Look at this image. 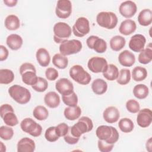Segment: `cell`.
I'll return each mask as SVG.
<instances>
[{
	"mask_svg": "<svg viewBox=\"0 0 152 152\" xmlns=\"http://www.w3.org/2000/svg\"><path fill=\"white\" fill-rule=\"evenodd\" d=\"M96 135L99 140L104 141L107 144L116 143L119 138L118 130L113 126L100 125L96 130Z\"/></svg>",
	"mask_w": 152,
	"mask_h": 152,
	"instance_id": "6da1fadb",
	"label": "cell"
},
{
	"mask_svg": "<svg viewBox=\"0 0 152 152\" xmlns=\"http://www.w3.org/2000/svg\"><path fill=\"white\" fill-rule=\"evenodd\" d=\"M93 128L92 120L87 116H82L76 124L69 127V131L74 137L80 138L83 134L91 131Z\"/></svg>",
	"mask_w": 152,
	"mask_h": 152,
	"instance_id": "7a4b0ae2",
	"label": "cell"
},
{
	"mask_svg": "<svg viewBox=\"0 0 152 152\" xmlns=\"http://www.w3.org/2000/svg\"><path fill=\"white\" fill-rule=\"evenodd\" d=\"M8 93L11 97L20 104L28 103L31 99V93L26 87L14 84L8 88Z\"/></svg>",
	"mask_w": 152,
	"mask_h": 152,
	"instance_id": "3957f363",
	"label": "cell"
},
{
	"mask_svg": "<svg viewBox=\"0 0 152 152\" xmlns=\"http://www.w3.org/2000/svg\"><path fill=\"white\" fill-rule=\"evenodd\" d=\"M19 71L24 84L32 86L36 83L38 77L36 75V68L32 64L29 62L23 64L20 67Z\"/></svg>",
	"mask_w": 152,
	"mask_h": 152,
	"instance_id": "277c9868",
	"label": "cell"
},
{
	"mask_svg": "<svg viewBox=\"0 0 152 152\" xmlns=\"http://www.w3.org/2000/svg\"><path fill=\"white\" fill-rule=\"evenodd\" d=\"M98 25L106 29L112 30L116 27L118 19L116 15L111 11H102L96 16Z\"/></svg>",
	"mask_w": 152,
	"mask_h": 152,
	"instance_id": "5b68a950",
	"label": "cell"
},
{
	"mask_svg": "<svg viewBox=\"0 0 152 152\" xmlns=\"http://www.w3.org/2000/svg\"><path fill=\"white\" fill-rule=\"evenodd\" d=\"M53 40L56 43H62L71 36L72 33L71 27L66 23H56L53 28Z\"/></svg>",
	"mask_w": 152,
	"mask_h": 152,
	"instance_id": "8992f818",
	"label": "cell"
},
{
	"mask_svg": "<svg viewBox=\"0 0 152 152\" xmlns=\"http://www.w3.org/2000/svg\"><path fill=\"white\" fill-rule=\"evenodd\" d=\"M69 74L74 81L81 85L88 84L91 80L90 74L80 65H73L69 69Z\"/></svg>",
	"mask_w": 152,
	"mask_h": 152,
	"instance_id": "52a82bcc",
	"label": "cell"
},
{
	"mask_svg": "<svg viewBox=\"0 0 152 152\" xmlns=\"http://www.w3.org/2000/svg\"><path fill=\"white\" fill-rule=\"evenodd\" d=\"M82 43L77 39H71L65 41L59 45L60 53L68 56L80 52L82 49Z\"/></svg>",
	"mask_w": 152,
	"mask_h": 152,
	"instance_id": "ba28073f",
	"label": "cell"
},
{
	"mask_svg": "<svg viewBox=\"0 0 152 152\" xmlns=\"http://www.w3.org/2000/svg\"><path fill=\"white\" fill-rule=\"evenodd\" d=\"M21 130L34 137H39L42 132V126L30 118H26L20 123Z\"/></svg>",
	"mask_w": 152,
	"mask_h": 152,
	"instance_id": "9c48e42d",
	"label": "cell"
},
{
	"mask_svg": "<svg viewBox=\"0 0 152 152\" xmlns=\"http://www.w3.org/2000/svg\"><path fill=\"white\" fill-rule=\"evenodd\" d=\"M90 30L89 21L87 18L84 17L78 18L72 27L73 34L78 37H83L85 36L90 32Z\"/></svg>",
	"mask_w": 152,
	"mask_h": 152,
	"instance_id": "30bf717a",
	"label": "cell"
},
{
	"mask_svg": "<svg viewBox=\"0 0 152 152\" xmlns=\"http://www.w3.org/2000/svg\"><path fill=\"white\" fill-rule=\"evenodd\" d=\"M107 65V60L104 58L99 56L91 58L87 63L88 69L93 73H103L106 71Z\"/></svg>",
	"mask_w": 152,
	"mask_h": 152,
	"instance_id": "8fae6325",
	"label": "cell"
},
{
	"mask_svg": "<svg viewBox=\"0 0 152 152\" xmlns=\"http://www.w3.org/2000/svg\"><path fill=\"white\" fill-rule=\"evenodd\" d=\"M88 48L99 53H104L107 49L106 42L97 36H90L86 40Z\"/></svg>",
	"mask_w": 152,
	"mask_h": 152,
	"instance_id": "7c38bea8",
	"label": "cell"
},
{
	"mask_svg": "<svg viewBox=\"0 0 152 152\" xmlns=\"http://www.w3.org/2000/svg\"><path fill=\"white\" fill-rule=\"evenodd\" d=\"M72 13V3L69 0H59L55 8L56 16L62 19L68 18Z\"/></svg>",
	"mask_w": 152,
	"mask_h": 152,
	"instance_id": "4fadbf2b",
	"label": "cell"
},
{
	"mask_svg": "<svg viewBox=\"0 0 152 152\" xmlns=\"http://www.w3.org/2000/svg\"><path fill=\"white\" fill-rule=\"evenodd\" d=\"M137 5L132 1H124L120 4L119 7L120 14L126 18L132 17L137 12Z\"/></svg>",
	"mask_w": 152,
	"mask_h": 152,
	"instance_id": "5bb4252c",
	"label": "cell"
},
{
	"mask_svg": "<svg viewBox=\"0 0 152 152\" xmlns=\"http://www.w3.org/2000/svg\"><path fill=\"white\" fill-rule=\"evenodd\" d=\"M152 122V111L148 108H144L138 111L137 123L141 128L148 127Z\"/></svg>",
	"mask_w": 152,
	"mask_h": 152,
	"instance_id": "9a60e30c",
	"label": "cell"
},
{
	"mask_svg": "<svg viewBox=\"0 0 152 152\" xmlns=\"http://www.w3.org/2000/svg\"><path fill=\"white\" fill-rule=\"evenodd\" d=\"M55 88L62 96L69 95L74 92L72 83L66 78L59 79L55 83Z\"/></svg>",
	"mask_w": 152,
	"mask_h": 152,
	"instance_id": "2e32d148",
	"label": "cell"
},
{
	"mask_svg": "<svg viewBox=\"0 0 152 152\" xmlns=\"http://www.w3.org/2000/svg\"><path fill=\"white\" fill-rule=\"evenodd\" d=\"M146 39L141 34H136L132 36L128 43L129 49L135 52H140L144 49Z\"/></svg>",
	"mask_w": 152,
	"mask_h": 152,
	"instance_id": "e0dca14e",
	"label": "cell"
},
{
	"mask_svg": "<svg viewBox=\"0 0 152 152\" xmlns=\"http://www.w3.org/2000/svg\"><path fill=\"white\" fill-rule=\"evenodd\" d=\"M120 117V112L118 108L111 106L106 107L103 113L104 120L109 124L116 122Z\"/></svg>",
	"mask_w": 152,
	"mask_h": 152,
	"instance_id": "ac0fdd59",
	"label": "cell"
},
{
	"mask_svg": "<svg viewBox=\"0 0 152 152\" xmlns=\"http://www.w3.org/2000/svg\"><path fill=\"white\" fill-rule=\"evenodd\" d=\"M18 152H33L36 148L34 141L28 137L20 140L17 145Z\"/></svg>",
	"mask_w": 152,
	"mask_h": 152,
	"instance_id": "d6986e66",
	"label": "cell"
},
{
	"mask_svg": "<svg viewBox=\"0 0 152 152\" xmlns=\"http://www.w3.org/2000/svg\"><path fill=\"white\" fill-rule=\"evenodd\" d=\"M118 61L121 65L126 67H130L135 64V56L131 51L124 50L119 53L118 56Z\"/></svg>",
	"mask_w": 152,
	"mask_h": 152,
	"instance_id": "ffe728a7",
	"label": "cell"
},
{
	"mask_svg": "<svg viewBox=\"0 0 152 152\" xmlns=\"http://www.w3.org/2000/svg\"><path fill=\"white\" fill-rule=\"evenodd\" d=\"M137 28V24L135 21L131 19H126L121 22L119 31L123 35L129 36L134 33Z\"/></svg>",
	"mask_w": 152,
	"mask_h": 152,
	"instance_id": "44dd1931",
	"label": "cell"
},
{
	"mask_svg": "<svg viewBox=\"0 0 152 152\" xmlns=\"http://www.w3.org/2000/svg\"><path fill=\"white\" fill-rule=\"evenodd\" d=\"M36 58L37 62L41 66L46 67L50 64V54L45 48H41L38 49L36 53Z\"/></svg>",
	"mask_w": 152,
	"mask_h": 152,
	"instance_id": "7402d4cb",
	"label": "cell"
},
{
	"mask_svg": "<svg viewBox=\"0 0 152 152\" xmlns=\"http://www.w3.org/2000/svg\"><path fill=\"white\" fill-rule=\"evenodd\" d=\"M44 102L48 107L54 109L59 106L61 102L60 97L55 91H49L45 95Z\"/></svg>",
	"mask_w": 152,
	"mask_h": 152,
	"instance_id": "603a6c76",
	"label": "cell"
},
{
	"mask_svg": "<svg viewBox=\"0 0 152 152\" xmlns=\"http://www.w3.org/2000/svg\"><path fill=\"white\" fill-rule=\"evenodd\" d=\"M6 43L11 50H17L21 48L23 43V40L20 35L11 34L7 37Z\"/></svg>",
	"mask_w": 152,
	"mask_h": 152,
	"instance_id": "cb8c5ba5",
	"label": "cell"
},
{
	"mask_svg": "<svg viewBox=\"0 0 152 152\" xmlns=\"http://www.w3.org/2000/svg\"><path fill=\"white\" fill-rule=\"evenodd\" d=\"M91 87L94 93L97 95H102L106 92L107 90V84L104 80L97 78L92 82Z\"/></svg>",
	"mask_w": 152,
	"mask_h": 152,
	"instance_id": "d4e9b609",
	"label": "cell"
},
{
	"mask_svg": "<svg viewBox=\"0 0 152 152\" xmlns=\"http://www.w3.org/2000/svg\"><path fill=\"white\" fill-rule=\"evenodd\" d=\"M81 114V109L80 106H68L64 109V115L65 118L69 121H75L78 119Z\"/></svg>",
	"mask_w": 152,
	"mask_h": 152,
	"instance_id": "484cf974",
	"label": "cell"
},
{
	"mask_svg": "<svg viewBox=\"0 0 152 152\" xmlns=\"http://www.w3.org/2000/svg\"><path fill=\"white\" fill-rule=\"evenodd\" d=\"M138 23L142 26H148L152 23V11L150 9H144L138 15Z\"/></svg>",
	"mask_w": 152,
	"mask_h": 152,
	"instance_id": "4316f807",
	"label": "cell"
},
{
	"mask_svg": "<svg viewBox=\"0 0 152 152\" xmlns=\"http://www.w3.org/2000/svg\"><path fill=\"white\" fill-rule=\"evenodd\" d=\"M4 25L8 30H16L19 28L20 26L19 18L14 14H10L5 18Z\"/></svg>",
	"mask_w": 152,
	"mask_h": 152,
	"instance_id": "83f0119b",
	"label": "cell"
},
{
	"mask_svg": "<svg viewBox=\"0 0 152 152\" xmlns=\"http://www.w3.org/2000/svg\"><path fill=\"white\" fill-rule=\"evenodd\" d=\"M126 40L125 39L119 35H116L111 38L109 42L110 48L112 50L115 52L121 50L125 45Z\"/></svg>",
	"mask_w": 152,
	"mask_h": 152,
	"instance_id": "f1b7e54d",
	"label": "cell"
},
{
	"mask_svg": "<svg viewBox=\"0 0 152 152\" xmlns=\"http://www.w3.org/2000/svg\"><path fill=\"white\" fill-rule=\"evenodd\" d=\"M52 64L56 68L64 69H65L68 65V59L66 56L61 53H56L52 57Z\"/></svg>",
	"mask_w": 152,
	"mask_h": 152,
	"instance_id": "f546056e",
	"label": "cell"
},
{
	"mask_svg": "<svg viewBox=\"0 0 152 152\" xmlns=\"http://www.w3.org/2000/svg\"><path fill=\"white\" fill-rule=\"evenodd\" d=\"M133 94L138 99H144L149 94V89L145 84H137L133 88Z\"/></svg>",
	"mask_w": 152,
	"mask_h": 152,
	"instance_id": "4dcf8cb0",
	"label": "cell"
},
{
	"mask_svg": "<svg viewBox=\"0 0 152 152\" xmlns=\"http://www.w3.org/2000/svg\"><path fill=\"white\" fill-rule=\"evenodd\" d=\"M118 75V68L114 64H108L106 71L103 72V76L109 81H114L116 80Z\"/></svg>",
	"mask_w": 152,
	"mask_h": 152,
	"instance_id": "1f68e13d",
	"label": "cell"
},
{
	"mask_svg": "<svg viewBox=\"0 0 152 152\" xmlns=\"http://www.w3.org/2000/svg\"><path fill=\"white\" fill-rule=\"evenodd\" d=\"M147 77V71L142 66H137L133 68L132 71V77L135 81H141L144 80Z\"/></svg>",
	"mask_w": 152,
	"mask_h": 152,
	"instance_id": "d6a6232c",
	"label": "cell"
},
{
	"mask_svg": "<svg viewBox=\"0 0 152 152\" xmlns=\"http://www.w3.org/2000/svg\"><path fill=\"white\" fill-rule=\"evenodd\" d=\"M14 80V74L13 71L9 69H0V84H8Z\"/></svg>",
	"mask_w": 152,
	"mask_h": 152,
	"instance_id": "836d02e7",
	"label": "cell"
},
{
	"mask_svg": "<svg viewBox=\"0 0 152 152\" xmlns=\"http://www.w3.org/2000/svg\"><path fill=\"white\" fill-rule=\"evenodd\" d=\"M33 115L39 121H45L49 116V112L45 106L38 105L34 108Z\"/></svg>",
	"mask_w": 152,
	"mask_h": 152,
	"instance_id": "e575fe53",
	"label": "cell"
},
{
	"mask_svg": "<svg viewBox=\"0 0 152 152\" xmlns=\"http://www.w3.org/2000/svg\"><path fill=\"white\" fill-rule=\"evenodd\" d=\"M118 127L122 132L124 133H129L134 129V124L131 119L124 118L119 120Z\"/></svg>",
	"mask_w": 152,
	"mask_h": 152,
	"instance_id": "d590c367",
	"label": "cell"
},
{
	"mask_svg": "<svg viewBox=\"0 0 152 152\" xmlns=\"http://www.w3.org/2000/svg\"><path fill=\"white\" fill-rule=\"evenodd\" d=\"M1 118L3 119L4 123L10 126H14L18 124V120L14 113V110L6 112L1 116Z\"/></svg>",
	"mask_w": 152,
	"mask_h": 152,
	"instance_id": "8d00e7d4",
	"label": "cell"
},
{
	"mask_svg": "<svg viewBox=\"0 0 152 152\" xmlns=\"http://www.w3.org/2000/svg\"><path fill=\"white\" fill-rule=\"evenodd\" d=\"M138 62L142 64H149L152 60V49L151 47L146 48L140 52L138 57Z\"/></svg>",
	"mask_w": 152,
	"mask_h": 152,
	"instance_id": "74e56055",
	"label": "cell"
},
{
	"mask_svg": "<svg viewBox=\"0 0 152 152\" xmlns=\"http://www.w3.org/2000/svg\"><path fill=\"white\" fill-rule=\"evenodd\" d=\"M131 71L126 68H123L119 72L116 82L120 85H126L128 84L131 80Z\"/></svg>",
	"mask_w": 152,
	"mask_h": 152,
	"instance_id": "f35d334b",
	"label": "cell"
},
{
	"mask_svg": "<svg viewBox=\"0 0 152 152\" xmlns=\"http://www.w3.org/2000/svg\"><path fill=\"white\" fill-rule=\"evenodd\" d=\"M62 99L64 103L68 106H75L78 104V97L74 91L69 95L62 96Z\"/></svg>",
	"mask_w": 152,
	"mask_h": 152,
	"instance_id": "ab89813d",
	"label": "cell"
},
{
	"mask_svg": "<svg viewBox=\"0 0 152 152\" xmlns=\"http://www.w3.org/2000/svg\"><path fill=\"white\" fill-rule=\"evenodd\" d=\"M32 88L37 92H43L48 87V81L43 77H38L36 83L31 86Z\"/></svg>",
	"mask_w": 152,
	"mask_h": 152,
	"instance_id": "60d3db41",
	"label": "cell"
},
{
	"mask_svg": "<svg viewBox=\"0 0 152 152\" xmlns=\"http://www.w3.org/2000/svg\"><path fill=\"white\" fill-rule=\"evenodd\" d=\"M14 135V130L11 126H1L0 128V137L4 140H10Z\"/></svg>",
	"mask_w": 152,
	"mask_h": 152,
	"instance_id": "b9f144b4",
	"label": "cell"
},
{
	"mask_svg": "<svg viewBox=\"0 0 152 152\" xmlns=\"http://www.w3.org/2000/svg\"><path fill=\"white\" fill-rule=\"evenodd\" d=\"M45 137L48 141L51 142L56 141L59 138V137L56 132L55 126L49 127L45 131Z\"/></svg>",
	"mask_w": 152,
	"mask_h": 152,
	"instance_id": "7bdbcfd3",
	"label": "cell"
},
{
	"mask_svg": "<svg viewBox=\"0 0 152 152\" xmlns=\"http://www.w3.org/2000/svg\"><path fill=\"white\" fill-rule=\"evenodd\" d=\"M127 110L132 113H137L140 110V106L138 101L134 99H129L126 102Z\"/></svg>",
	"mask_w": 152,
	"mask_h": 152,
	"instance_id": "ee69618b",
	"label": "cell"
},
{
	"mask_svg": "<svg viewBox=\"0 0 152 152\" xmlns=\"http://www.w3.org/2000/svg\"><path fill=\"white\" fill-rule=\"evenodd\" d=\"M69 126L65 123H61L55 126L56 132L59 137H64L68 132Z\"/></svg>",
	"mask_w": 152,
	"mask_h": 152,
	"instance_id": "f6af8a7d",
	"label": "cell"
},
{
	"mask_svg": "<svg viewBox=\"0 0 152 152\" xmlns=\"http://www.w3.org/2000/svg\"><path fill=\"white\" fill-rule=\"evenodd\" d=\"M97 146L99 150L101 152H109L111 151L113 148L114 144H107L104 141L99 140L97 141Z\"/></svg>",
	"mask_w": 152,
	"mask_h": 152,
	"instance_id": "bcb514c9",
	"label": "cell"
},
{
	"mask_svg": "<svg viewBox=\"0 0 152 152\" xmlns=\"http://www.w3.org/2000/svg\"><path fill=\"white\" fill-rule=\"evenodd\" d=\"M45 76L49 81H54L57 79L59 76L58 71L54 68L49 67L46 69Z\"/></svg>",
	"mask_w": 152,
	"mask_h": 152,
	"instance_id": "7dc6e473",
	"label": "cell"
},
{
	"mask_svg": "<svg viewBox=\"0 0 152 152\" xmlns=\"http://www.w3.org/2000/svg\"><path fill=\"white\" fill-rule=\"evenodd\" d=\"M64 141L68 144H70V145H74V144H77L80 138H77V137H74L71 133L70 132L68 131V132L64 137Z\"/></svg>",
	"mask_w": 152,
	"mask_h": 152,
	"instance_id": "c3c4849f",
	"label": "cell"
},
{
	"mask_svg": "<svg viewBox=\"0 0 152 152\" xmlns=\"http://www.w3.org/2000/svg\"><path fill=\"white\" fill-rule=\"evenodd\" d=\"M9 55L8 50L4 45H0V61L2 62L6 60Z\"/></svg>",
	"mask_w": 152,
	"mask_h": 152,
	"instance_id": "681fc988",
	"label": "cell"
},
{
	"mask_svg": "<svg viewBox=\"0 0 152 152\" xmlns=\"http://www.w3.org/2000/svg\"><path fill=\"white\" fill-rule=\"evenodd\" d=\"M14 110L13 107L9 104H3L0 107V115L1 117L6 112L8 111Z\"/></svg>",
	"mask_w": 152,
	"mask_h": 152,
	"instance_id": "f907efd6",
	"label": "cell"
},
{
	"mask_svg": "<svg viewBox=\"0 0 152 152\" xmlns=\"http://www.w3.org/2000/svg\"><path fill=\"white\" fill-rule=\"evenodd\" d=\"M3 2L7 7H13L17 5L18 1H17V0H4Z\"/></svg>",
	"mask_w": 152,
	"mask_h": 152,
	"instance_id": "816d5d0a",
	"label": "cell"
},
{
	"mask_svg": "<svg viewBox=\"0 0 152 152\" xmlns=\"http://www.w3.org/2000/svg\"><path fill=\"white\" fill-rule=\"evenodd\" d=\"M151 138L150 137L146 142V149L148 151H151Z\"/></svg>",
	"mask_w": 152,
	"mask_h": 152,
	"instance_id": "f5cc1de1",
	"label": "cell"
},
{
	"mask_svg": "<svg viewBox=\"0 0 152 152\" xmlns=\"http://www.w3.org/2000/svg\"><path fill=\"white\" fill-rule=\"evenodd\" d=\"M0 144H1V148H0L1 151L5 152L6 151V147H5V145L3 144V142L2 141H0Z\"/></svg>",
	"mask_w": 152,
	"mask_h": 152,
	"instance_id": "db71d44e",
	"label": "cell"
}]
</instances>
